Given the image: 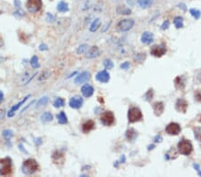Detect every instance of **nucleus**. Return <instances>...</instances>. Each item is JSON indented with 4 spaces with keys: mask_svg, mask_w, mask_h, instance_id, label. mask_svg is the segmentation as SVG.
<instances>
[{
    "mask_svg": "<svg viewBox=\"0 0 201 177\" xmlns=\"http://www.w3.org/2000/svg\"><path fill=\"white\" fill-rule=\"evenodd\" d=\"M39 165L37 163V161L33 158L27 159L23 162L21 166V170L25 174H33L35 172L38 171Z\"/></svg>",
    "mask_w": 201,
    "mask_h": 177,
    "instance_id": "nucleus-1",
    "label": "nucleus"
},
{
    "mask_svg": "<svg viewBox=\"0 0 201 177\" xmlns=\"http://www.w3.org/2000/svg\"><path fill=\"white\" fill-rule=\"evenodd\" d=\"M12 173V160L9 158L0 159V175H8Z\"/></svg>",
    "mask_w": 201,
    "mask_h": 177,
    "instance_id": "nucleus-2",
    "label": "nucleus"
},
{
    "mask_svg": "<svg viewBox=\"0 0 201 177\" xmlns=\"http://www.w3.org/2000/svg\"><path fill=\"white\" fill-rule=\"evenodd\" d=\"M192 144L188 139H182L178 144V151L182 155H190L192 152Z\"/></svg>",
    "mask_w": 201,
    "mask_h": 177,
    "instance_id": "nucleus-3",
    "label": "nucleus"
},
{
    "mask_svg": "<svg viewBox=\"0 0 201 177\" xmlns=\"http://www.w3.org/2000/svg\"><path fill=\"white\" fill-rule=\"evenodd\" d=\"M142 118V113L140 109L138 107H131L129 109L128 112V120L130 123H136L141 120Z\"/></svg>",
    "mask_w": 201,
    "mask_h": 177,
    "instance_id": "nucleus-4",
    "label": "nucleus"
},
{
    "mask_svg": "<svg viewBox=\"0 0 201 177\" xmlns=\"http://www.w3.org/2000/svg\"><path fill=\"white\" fill-rule=\"evenodd\" d=\"M133 19H124L120 21L116 25V29L119 32H128L134 26Z\"/></svg>",
    "mask_w": 201,
    "mask_h": 177,
    "instance_id": "nucleus-5",
    "label": "nucleus"
},
{
    "mask_svg": "<svg viewBox=\"0 0 201 177\" xmlns=\"http://www.w3.org/2000/svg\"><path fill=\"white\" fill-rule=\"evenodd\" d=\"M26 7L31 13L39 12L42 8V0H28Z\"/></svg>",
    "mask_w": 201,
    "mask_h": 177,
    "instance_id": "nucleus-6",
    "label": "nucleus"
},
{
    "mask_svg": "<svg viewBox=\"0 0 201 177\" xmlns=\"http://www.w3.org/2000/svg\"><path fill=\"white\" fill-rule=\"evenodd\" d=\"M100 121L102 123L106 126H110L114 123H115V115L113 112L111 111H106L105 113H103L102 115L100 116Z\"/></svg>",
    "mask_w": 201,
    "mask_h": 177,
    "instance_id": "nucleus-7",
    "label": "nucleus"
},
{
    "mask_svg": "<svg viewBox=\"0 0 201 177\" xmlns=\"http://www.w3.org/2000/svg\"><path fill=\"white\" fill-rule=\"evenodd\" d=\"M150 53L155 56L160 57L166 53V47H165V44H160V45L153 46L151 50H150Z\"/></svg>",
    "mask_w": 201,
    "mask_h": 177,
    "instance_id": "nucleus-8",
    "label": "nucleus"
},
{
    "mask_svg": "<svg viewBox=\"0 0 201 177\" xmlns=\"http://www.w3.org/2000/svg\"><path fill=\"white\" fill-rule=\"evenodd\" d=\"M165 131L170 135H177L180 133L181 127H180V125L176 123H171L167 125Z\"/></svg>",
    "mask_w": 201,
    "mask_h": 177,
    "instance_id": "nucleus-9",
    "label": "nucleus"
},
{
    "mask_svg": "<svg viewBox=\"0 0 201 177\" xmlns=\"http://www.w3.org/2000/svg\"><path fill=\"white\" fill-rule=\"evenodd\" d=\"M89 79H90V73L85 71L83 72H81L80 75H78L76 77V79L74 80V83L75 84H82V83L88 82Z\"/></svg>",
    "mask_w": 201,
    "mask_h": 177,
    "instance_id": "nucleus-10",
    "label": "nucleus"
},
{
    "mask_svg": "<svg viewBox=\"0 0 201 177\" xmlns=\"http://www.w3.org/2000/svg\"><path fill=\"white\" fill-rule=\"evenodd\" d=\"M96 79L98 80L99 82L107 83V82H109L110 75H109V73L106 70H104V71H100V72H98V73H96Z\"/></svg>",
    "mask_w": 201,
    "mask_h": 177,
    "instance_id": "nucleus-11",
    "label": "nucleus"
},
{
    "mask_svg": "<svg viewBox=\"0 0 201 177\" xmlns=\"http://www.w3.org/2000/svg\"><path fill=\"white\" fill-rule=\"evenodd\" d=\"M100 54H101V51L98 48V47L93 46L90 48H88V52H86V57L91 59V58H95V57L99 56Z\"/></svg>",
    "mask_w": 201,
    "mask_h": 177,
    "instance_id": "nucleus-12",
    "label": "nucleus"
},
{
    "mask_svg": "<svg viewBox=\"0 0 201 177\" xmlns=\"http://www.w3.org/2000/svg\"><path fill=\"white\" fill-rule=\"evenodd\" d=\"M69 105L72 108L74 109H79L83 105V99L80 97H73L70 99Z\"/></svg>",
    "mask_w": 201,
    "mask_h": 177,
    "instance_id": "nucleus-13",
    "label": "nucleus"
},
{
    "mask_svg": "<svg viewBox=\"0 0 201 177\" xmlns=\"http://www.w3.org/2000/svg\"><path fill=\"white\" fill-rule=\"evenodd\" d=\"M81 93H82V95L84 96L85 98H89V97H91V96L93 95L94 93V88L91 85H89V84H85L83 85L82 87H81Z\"/></svg>",
    "mask_w": 201,
    "mask_h": 177,
    "instance_id": "nucleus-14",
    "label": "nucleus"
},
{
    "mask_svg": "<svg viewBox=\"0 0 201 177\" xmlns=\"http://www.w3.org/2000/svg\"><path fill=\"white\" fill-rule=\"evenodd\" d=\"M29 97H31V95H28V96H26V97L23 99H22L21 101H20L19 103H17V104L16 105H14L10 110H9V111H8V113H7V115H8V117H12V116H13V115H14V112H15L16 111V110H18L19 109V107L21 106V105H23L24 104V103H25V101L28 99V98H29Z\"/></svg>",
    "mask_w": 201,
    "mask_h": 177,
    "instance_id": "nucleus-15",
    "label": "nucleus"
},
{
    "mask_svg": "<svg viewBox=\"0 0 201 177\" xmlns=\"http://www.w3.org/2000/svg\"><path fill=\"white\" fill-rule=\"evenodd\" d=\"M154 41V35L151 32H146L141 36V42L144 44H150Z\"/></svg>",
    "mask_w": 201,
    "mask_h": 177,
    "instance_id": "nucleus-16",
    "label": "nucleus"
},
{
    "mask_svg": "<svg viewBox=\"0 0 201 177\" xmlns=\"http://www.w3.org/2000/svg\"><path fill=\"white\" fill-rule=\"evenodd\" d=\"M188 107V103L183 99H179L176 103V109L179 112L185 113L186 109Z\"/></svg>",
    "mask_w": 201,
    "mask_h": 177,
    "instance_id": "nucleus-17",
    "label": "nucleus"
},
{
    "mask_svg": "<svg viewBox=\"0 0 201 177\" xmlns=\"http://www.w3.org/2000/svg\"><path fill=\"white\" fill-rule=\"evenodd\" d=\"M95 128V123L91 120H88L86 123H83L82 125V131L85 132V133H88V131H92Z\"/></svg>",
    "mask_w": 201,
    "mask_h": 177,
    "instance_id": "nucleus-18",
    "label": "nucleus"
},
{
    "mask_svg": "<svg viewBox=\"0 0 201 177\" xmlns=\"http://www.w3.org/2000/svg\"><path fill=\"white\" fill-rule=\"evenodd\" d=\"M163 107H163V104L162 102H155L153 105L154 111L156 115H160L163 112Z\"/></svg>",
    "mask_w": 201,
    "mask_h": 177,
    "instance_id": "nucleus-19",
    "label": "nucleus"
},
{
    "mask_svg": "<svg viewBox=\"0 0 201 177\" xmlns=\"http://www.w3.org/2000/svg\"><path fill=\"white\" fill-rule=\"evenodd\" d=\"M100 25H101V20H100V18H96L92 21L90 27H89V31H90L91 32H96V30L99 28Z\"/></svg>",
    "mask_w": 201,
    "mask_h": 177,
    "instance_id": "nucleus-20",
    "label": "nucleus"
},
{
    "mask_svg": "<svg viewBox=\"0 0 201 177\" xmlns=\"http://www.w3.org/2000/svg\"><path fill=\"white\" fill-rule=\"evenodd\" d=\"M57 10L61 13H65V12H68L69 11V5L67 3L64 2V1H61L59 2L58 5H57Z\"/></svg>",
    "mask_w": 201,
    "mask_h": 177,
    "instance_id": "nucleus-21",
    "label": "nucleus"
},
{
    "mask_svg": "<svg viewBox=\"0 0 201 177\" xmlns=\"http://www.w3.org/2000/svg\"><path fill=\"white\" fill-rule=\"evenodd\" d=\"M138 4L141 8H147L152 5L153 0H138Z\"/></svg>",
    "mask_w": 201,
    "mask_h": 177,
    "instance_id": "nucleus-22",
    "label": "nucleus"
},
{
    "mask_svg": "<svg viewBox=\"0 0 201 177\" xmlns=\"http://www.w3.org/2000/svg\"><path fill=\"white\" fill-rule=\"evenodd\" d=\"M40 119L42 122H45V123H48V122H51L53 120V115L50 112H46L41 115L40 116Z\"/></svg>",
    "mask_w": 201,
    "mask_h": 177,
    "instance_id": "nucleus-23",
    "label": "nucleus"
},
{
    "mask_svg": "<svg viewBox=\"0 0 201 177\" xmlns=\"http://www.w3.org/2000/svg\"><path fill=\"white\" fill-rule=\"evenodd\" d=\"M117 13L120 14H130L131 13V9H129L128 7H126L124 5H120L117 7Z\"/></svg>",
    "mask_w": 201,
    "mask_h": 177,
    "instance_id": "nucleus-24",
    "label": "nucleus"
},
{
    "mask_svg": "<svg viewBox=\"0 0 201 177\" xmlns=\"http://www.w3.org/2000/svg\"><path fill=\"white\" fill-rule=\"evenodd\" d=\"M48 97H43L38 102H37L35 107L36 108H40V107H41L43 106H46L48 104Z\"/></svg>",
    "mask_w": 201,
    "mask_h": 177,
    "instance_id": "nucleus-25",
    "label": "nucleus"
},
{
    "mask_svg": "<svg viewBox=\"0 0 201 177\" xmlns=\"http://www.w3.org/2000/svg\"><path fill=\"white\" fill-rule=\"evenodd\" d=\"M57 120H58V123H61V124H64L67 123V121H68L64 112H60V114L57 115Z\"/></svg>",
    "mask_w": 201,
    "mask_h": 177,
    "instance_id": "nucleus-26",
    "label": "nucleus"
},
{
    "mask_svg": "<svg viewBox=\"0 0 201 177\" xmlns=\"http://www.w3.org/2000/svg\"><path fill=\"white\" fill-rule=\"evenodd\" d=\"M137 132L134 131L133 129H130L127 131V132H126V137H127V139H129V141H132V139H134L136 137H137Z\"/></svg>",
    "mask_w": 201,
    "mask_h": 177,
    "instance_id": "nucleus-27",
    "label": "nucleus"
},
{
    "mask_svg": "<svg viewBox=\"0 0 201 177\" xmlns=\"http://www.w3.org/2000/svg\"><path fill=\"white\" fill-rule=\"evenodd\" d=\"M3 137L5 139H7V141H9V139L13 136V131H12V130H4L3 131Z\"/></svg>",
    "mask_w": 201,
    "mask_h": 177,
    "instance_id": "nucleus-28",
    "label": "nucleus"
},
{
    "mask_svg": "<svg viewBox=\"0 0 201 177\" xmlns=\"http://www.w3.org/2000/svg\"><path fill=\"white\" fill-rule=\"evenodd\" d=\"M29 64L32 66V68H39L40 67V64H39V59L36 56H33L29 61Z\"/></svg>",
    "mask_w": 201,
    "mask_h": 177,
    "instance_id": "nucleus-29",
    "label": "nucleus"
},
{
    "mask_svg": "<svg viewBox=\"0 0 201 177\" xmlns=\"http://www.w3.org/2000/svg\"><path fill=\"white\" fill-rule=\"evenodd\" d=\"M88 49V46L87 44H82V45H80L78 48H77V54L80 55V54H83V53H86L87 50Z\"/></svg>",
    "mask_w": 201,
    "mask_h": 177,
    "instance_id": "nucleus-30",
    "label": "nucleus"
},
{
    "mask_svg": "<svg viewBox=\"0 0 201 177\" xmlns=\"http://www.w3.org/2000/svg\"><path fill=\"white\" fill-rule=\"evenodd\" d=\"M174 23V25L176 26V28H178V29L183 27V20L182 17H175Z\"/></svg>",
    "mask_w": 201,
    "mask_h": 177,
    "instance_id": "nucleus-31",
    "label": "nucleus"
},
{
    "mask_svg": "<svg viewBox=\"0 0 201 177\" xmlns=\"http://www.w3.org/2000/svg\"><path fill=\"white\" fill-rule=\"evenodd\" d=\"M64 106V100L61 98H58L55 100L54 102V107L58 108V107H62Z\"/></svg>",
    "mask_w": 201,
    "mask_h": 177,
    "instance_id": "nucleus-32",
    "label": "nucleus"
},
{
    "mask_svg": "<svg viewBox=\"0 0 201 177\" xmlns=\"http://www.w3.org/2000/svg\"><path fill=\"white\" fill-rule=\"evenodd\" d=\"M104 66H105L107 69H112L114 67V64L111 60H109V59H106V60L104 61Z\"/></svg>",
    "mask_w": 201,
    "mask_h": 177,
    "instance_id": "nucleus-33",
    "label": "nucleus"
},
{
    "mask_svg": "<svg viewBox=\"0 0 201 177\" xmlns=\"http://www.w3.org/2000/svg\"><path fill=\"white\" fill-rule=\"evenodd\" d=\"M190 13H191V15L194 16L195 19H198V18L200 17V14H201L200 11H198V10H197V9H190Z\"/></svg>",
    "mask_w": 201,
    "mask_h": 177,
    "instance_id": "nucleus-34",
    "label": "nucleus"
},
{
    "mask_svg": "<svg viewBox=\"0 0 201 177\" xmlns=\"http://www.w3.org/2000/svg\"><path fill=\"white\" fill-rule=\"evenodd\" d=\"M46 19H47V21H48V23H54V21H56V17L53 15V14H51L50 13H47Z\"/></svg>",
    "mask_w": 201,
    "mask_h": 177,
    "instance_id": "nucleus-35",
    "label": "nucleus"
},
{
    "mask_svg": "<svg viewBox=\"0 0 201 177\" xmlns=\"http://www.w3.org/2000/svg\"><path fill=\"white\" fill-rule=\"evenodd\" d=\"M195 135H196V138L198 139V141H201V128L195 129Z\"/></svg>",
    "mask_w": 201,
    "mask_h": 177,
    "instance_id": "nucleus-36",
    "label": "nucleus"
},
{
    "mask_svg": "<svg viewBox=\"0 0 201 177\" xmlns=\"http://www.w3.org/2000/svg\"><path fill=\"white\" fill-rule=\"evenodd\" d=\"M129 67H130V63L129 62H124L123 64H121V68L123 69V70H127V69H129Z\"/></svg>",
    "mask_w": 201,
    "mask_h": 177,
    "instance_id": "nucleus-37",
    "label": "nucleus"
},
{
    "mask_svg": "<svg viewBox=\"0 0 201 177\" xmlns=\"http://www.w3.org/2000/svg\"><path fill=\"white\" fill-rule=\"evenodd\" d=\"M39 49L40 50V51H44V50H48V45H46V44H40V47H39Z\"/></svg>",
    "mask_w": 201,
    "mask_h": 177,
    "instance_id": "nucleus-38",
    "label": "nucleus"
},
{
    "mask_svg": "<svg viewBox=\"0 0 201 177\" xmlns=\"http://www.w3.org/2000/svg\"><path fill=\"white\" fill-rule=\"evenodd\" d=\"M169 25H170V23L168 21H166L165 23H163V24L162 25V30H165V29H167L168 27H169Z\"/></svg>",
    "mask_w": 201,
    "mask_h": 177,
    "instance_id": "nucleus-39",
    "label": "nucleus"
},
{
    "mask_svg": "<svg viewBox=\"0 0 201 177\" xmlns=\"http://www.w3.org/2000/svg\"><path fill=\"white\" fill-rule=\"evenodd\" d=\"M24 13L23 11H16L15 13H14V15H20V16H22V15H24Z\"/></svg>",
    "mask_w": 201,
    "mask_h": 177,
    "instance_id": "nucleus-40",
    "label": "nucleus"
},
{
    "mask_svg": "<svg viewBox=\"0 0 201 177\" xmlns=\"http://www.w3.org/2000/svg\"><path fill=\"white\" fill-rule=\"evenodd\" d=\"M14 5H15L16 7H21V1L20 0H14Z\"/></svg>",
    "mask_w": 201,
    "mask_h": 177,
    "instance_id": "nucleus-41",
    "label": "nucleus"
},
{
    "mask_svg": "<svg viewBox=\"0 0 201 177\" xmlns=\"http://www.w3.org/2000/svg\"><path fill=\"white\" fill-rule=\"evenodd\" d=\"M3 100H4V93L0 91V103H1Z\"/></svg>",
    "mask_w": 201,
    "mask_h": 177,
    "instance_id": "nucleus-42",
    "label": "nucleus"
},
{
    "mask_svg": "<svg viewBox=\"0 0 201 177\" xmlns=\"http://www.w3.org/2000/svg\"><path fill=\"white\" fill-rule=\"evenodd\" d=\"M161 139H162V138H161L160 136H156V137H155V142H158V141L160 142V141H161Z\"/></svg>",
    "mask_w": 201,
    "mask_h": 177,
    "instance_id": "nucleus-43",
    "label": "nucleus"
},
{
    "mask_svg": "<svg viewBox=\"0 0 201 177\" xmlns=\"http://www.w3.org/2000/svg\"><path fill=\"white\" fill-rule=\"evenodd\" d=\"M19 149L21 150V151H23L24 153H27V151L23 149V146H21V145H19Z\"/></svg>",
    "mask_w": 201,
    "mask_h": 177,
    "instance_id": "nucleus-44",
    "label": "nucleus"
},
{
    "mask_svg": "<svg viewBox=\"0 0 201 177\" xmlns=\"http://www.w3.org/2000/svg\"><path fill=\"white\" fill-rule=\"evenodd\" d=\"M37 141H38V143H36L37 145H40V144L42 143V141H41V138H38V139H37Z\"/></svg>",
    "mask_w": 201,
    "mask_h": 177,
    "instance_id": "nucleus-45",
    "label": "nucleus"
},
{
    "mask_svg": "<svg viewBox=\"0 0 201 177\" xmlns=\"http://www.w3.org/2000/svg\"><path fill=\"white\" fill-rule=\"evenodd\" d=\"M200 122H201V116H200Z\"/></svg>",
    "mask_w": 201,
    "mask_h": 177,
    "instance_id": "nucleus-46",
    "label": "nucleus"
}]
</instances>
